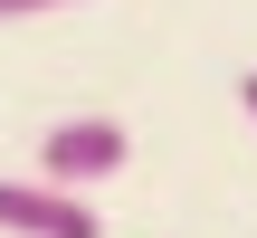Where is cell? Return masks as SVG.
<instances>
[{"instance_id": "3", "label": "cell", "mask_w": 257, "mask_h": 238, "mask_svg": "<svg viewBox=\"0 0 257 238\" xmlns=\"http://www.w3.org/2000/svg\"><path fill=\"white\" fill-rule=\"evenodd\" d=\"M48 10H76V0H0V19H48Z\"/></svg>"}, {"instance_id": "4", "label": "cell", "mask_w": 257, "mask_h": 238, "mask_svg": "<svg viewBox=\"0 0 257 238\" xmlns=\"http://www.w3.org/2000/svg\"><path fill=\"white\" fill-rule=\"evenodd\" d=\"M238 105H248V124H257V67H248V76H238Z\"/></svg>"}, {"instance_id": "2", "label": "cell", "mask_w": 257, "mask_h": 238, "mask_svg": "<svg viewBox=\"0 0 257 238\" xmlns=\"http://www.w3.org/2000/svg\"><path fill=\"white\" fill-rule=\"evenodd\" d=\"M0 229L10 238H105L86 191H48V181H0Z\"/></svg>"}, {"instance_id": "1", "label": "cell", "mask_w": 257, "mask_h": 238, "mask_svg": "<svg viewBox=\"0 0 257 238\" xmlns=\"http://www.w3.org/2000/svg\"><path fill=\"white\" fill-rule=\"evenodd\" d=\"M124 162H134V134H124L114 114L48 124V143H38V181H48V191H86V181H105V172H124Z\"/></svg>"}]
</instances>
